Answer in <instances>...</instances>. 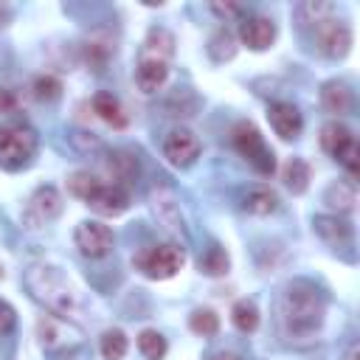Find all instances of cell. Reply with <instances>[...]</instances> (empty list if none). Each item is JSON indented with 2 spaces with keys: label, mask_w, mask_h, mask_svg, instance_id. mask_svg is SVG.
I'll list each match as a JSON object with an SVG mask.
<instances>
[{
  "label": "cell",
  "mask_w": 360,
  "mask_h": 360,
  "mask_svg": "<svg viewBox=\"0 0 360 360\" xmlns=\"http://www.w3.org/2000/svg\"><path fill=\"white\" fill-rule=\"evenodd\" d=\"M326 304L312 281H292L281 295V326L290 338H312L323 326Z\"/></svg>",
  "instance_id": "obj_1"
},
{
  "label": "cell",
  "mask_w": 360,
  "mask_h": 360,
  "mask_svg": "<svg viewBox=\"0 0 360 360\" xmlns=\"http://www.w3.org/2000/svg\"><path fill=\"white\" fill-rule=\"evenodd\" d=\"M172 56H174V37L160 25L149 28L135 62V82L143 93H155L163 87V82L169 79Z\"/></svg>",
  "instance_id": "obj_2"
},
{
  "label": "cell",
  "mask_w": 360,
  "mask_h": 360,
  "mask_svg": "<svg viewBox=\"0 0 360 360\" xmlns=\"http://www.w3.org/2000/svg\"><path fill=\"white\" fill-rule=\"evenodd\" d=\"M25 287L28 292L51 312V315H62V318H73L79 312V292L76 287L56 270L48 264H34L25 273Z\"/></svg>",
  "instance_id": "obj_3"
},
{
  "label": "cell",
  "mask_w": 360,
  "mask_h": 360,
  "mask_svg": "<svg viewBox=\"0 0 360 360\" xmlns=\"http://www.w3.org/2000/svg\"><path fill=\"white\" fill-rule=\"evenodd\" d=\"M34 155H37V135L31 127L22 124L0 127V169L20 172L34 160Z\"/></svg>",
  "instance_id": "obj_4"
},
{
  "label": "cell",
  "mask_w": 360,
  "mask_h": 360,
  "mask_svg": "<svg viewBox=\"0 0 360 360\" xmlns=\"http://www.w3.org/2000/svg\"><path fill=\"white\" fill-rule=\"evenodd\" d=\"M231 143H233V149H236L259 174L270 177V174L276 172V155H273V149L264 143V138H262V132L256 129V124H250V121L233 124V129H231Z\"/></svg>",
  "instance_id": "obj_5"
},
{
  "label": "cell",
  "mask_w": 360,
  "mask_h": 360,
  "mask_svg": "<svg viewBox=\"0 0 360 360\" xmlns=\"http://www.w3.org/2000/svg\"><path fill=\"white\" fill-rule=\"evenodd\" d=\"M183 264H186V256H183V248L177 245H149L135 256V267L155 281H166L177 276Z\"/></svg>",
  "instance_id": "obj_6"
},
{
  "label": "cell",
  "mask_w": 360,
  "mask_h": 360,
  "mask_svg": "<svg viewBox=\"0 0 360 360\" xmlns=\"http://www.w3.org/2000/svg\"><path fill=\"white\" fill-rule=\"evenodd\" d=\"M73 242H76V248H79L82 256H87V259H101V256H107V253L112 250L115 236H112V228H110V225H104V222H98V219H84V222L76 225Z\"/></svg>",
  "instance_id": "obj_7"
},
{
  "label": "cell",
  "mask_w": 360,
  "mask_h": 360,
  "mask_svg": "<svg viewBox=\"0 0 360 360\" xmlns=\"http://www.w3.org/2000/svg\"><path fill=\"white\" fill-rule=\"evenodd\" d=\"M315 42L323 56L343 59L352 51V28L335 17H326V20L315 22Z\"/></svg>",
  "instance_id": "obj_8"
},
{
  "label": "cell",
  "mask_w": 360,
  "mask_h": 360,
  "mask_svg": "<svg viewBox=\"0 0 360 360\" xmlns=\"http://www.w3.org/2000/svg\"><path fill=\"white\" fill-rule=\"evenodd\" d=\"M200 138L191 132V129H186V127H177V129H172L169 135H166V141H163V158L172 163V166H177V169H186V166H191L197 158H200Z\"/></svg>",
  "instance_id": "obj_9"
},
{
  "label": "cell",
  "mask_w": 360,
  "mask_h": 360,
  "mask_svg": "<svg viewBox=\"0 0 360 360\" xmlns=\"http://www.w3.org/2000/svg\"><path fill=\"white\" fill-rule=\"evenodd\" d=\"M62 211V197L53 186H39L31 197H28V205H25V222L31 228H39L51 219H56Z\"/></svg>",
  "instance_id": "obj_10"
},
{
  "label": "cell",
  "mask_w": 360,
  "mask_h": 360,
  "mask_svg": "<svg viewBox=\"0 0 360 360\" xmlns=\"http://www.w3.org/2000/svg\"><path fill=\"white\" fill-rule=\"evenodd\" d=\"M276 37H278V28L264 14H250V17H245L239 22V39L250 51H267L276 42Z\"/></svg>",
  "instance_id": "obj_11"
},
{
  "label": "cell",
  "mask_w": 360,
  "mask_h": 360,
  "mask_svg": "<svg viewBox=\"0 0 360 360\" xmlns=\"http://www.w3.org/2000/svg\"><path fill=\"white\" fill-rule=\"evenodd\" d=\"M84 202L101 217H118L129 208V191L121 188L118 183H98V188Z\"/></svg>",
  "instance_id": "obj_12"
},
{
  "label": "cell",
  "mask_w": 360,
  "mask_h": 360,
  "mask_svg": "<svg viewBox=\"0 0 360 360\" xmlns=\"http://www.w3.org/2000/svg\"><path fill=\"white\" fill-rule=\"evenodd\" d=\"M267 121H270L273 132H276L281 141H295V138L301 135V127H304L298 107L290 104V101H273V104L267 107Z\"/></svg>",
  "instance_id": "obj_13"
},
{
  "label": "cell",
  "mask_w": 360,
  "mask_h": 360,
  "mask_svg": "<svg viewBox=\"0 0 360 360\" xmlns=\"http://www.w3.org/2000/svg\"><path fill=\"white\" fill-rule=\"evenodd\" d=\"M312 228H315V233H318L326 245H332V248H343V245L352 242V225H349L346 219H340V217L318 214V217L312 219Z\"/></svg>",
  "instance_id": "obj_14"
},
{
  "label": "cell",
  "mask_w": 360,
  "mask_h": 360,
  "mask_svg": "<svg viewBox=\"0 0 360 360\" xmlns=\"http://www.w3.org/2000/svg\"><path fill=\"white\" fill-rule=\"evenodd\" d=\"M352 141H354L352 129H349L346 124H340V121H329V124L321 127V146H323V152L332 155L335 160L343 155V149H346Z\"/></svg>",
  "instance_id": "obj_15"
},
{
  "label": "cell",
  "mask_w": 360,
  "mask_h": 360,
  "mask_svg": "<svg viewBox=\"0 0 360 360\" xmlns=\"http://www.w3.org/2000/svg\"><path fill=\"white\" fill-rule=\"evenodd\" d=\"M321 104H323L326 112H338V115L349 112L352 110V90H349V84L340 82V79L326 82L321 87Z\"/></svg>",
  "instance_id": "obj_16"
},
{
  "label": "cell",
  "mask_w": 360,
  "mask_h": 360,
  "mask_svg": "<svg viewBox=\"0 0 360 360\" xmlns=\"http://www.w3.org/2000/svg\"><path fill=\"white\" fill-rule=\"evenodd\" d=\"M93 110L98 112V118L104 121V124H110V127H115V129H121V127H127V112H124V104L112 96V93H96L93 96Z\"/></svg>",
  "instance_id": "obj_17"
},
{
  "label": "cell",
  "mask_w": 360,
  "mask_h": 360,
  "mask_svg": "<svg viewBox=\"0 0 360 360\" xmlns=\"http://www.w3.org/2000/svg\"><path fill=\"white\" fill-rule=\"evenodd\" d=\"M323 200L338 214H349L354 208V202H357V186H354V180H338V183H332L326 188Z\"/></svg>",
  "instance_id": "obj_18"
},
{
  "label": "cell",
  "mask_w": 360,
  "mask_h": 360,
  "mask_svg": "<svg viewBox=\"0 0 360 360\" xmlns=\"http://www.w3.org/2000/svg\"><path fill=\"white\" fill-rule=\"evenodd\" d=\"M242 205H245L248 214L267 217V214H273V211L278 208V194H276L273 188H267V186H256V188H250V191L245 194Z\"/></svg>",
  "instance_id": "obj_19"
},
{
  "label": "cell",
  "mask_w": 360,
  "mask_h": 360,
  "mask_svg": "<svg viewBox=\"0 0 360 360\" xmlns=\"http://www.w3.org/2000/svg\"><path fill=\"white\" fill-rule=\"evenodd\" d=\"M281 180L292 194H304L309 186V163L301 158H290L281 169Z\"/></svg>",
  "instance_id": "obj_20"
},
{
  "label": "cell",
  "mask_w": 360,
  "mask_h": 360,
  "mask_svg": "<svg viewBox=\"0 0 360 360\" xmlns=\"http://www.w3.org/2000/svg\"><path fill=\"white\" fill-rule=\"evenodd\" d=\"M231 321H233V326L239 332H256V326H259V307H256V301L239 298L231 307Z\"/></svg>",
  "instance_id": "obj_21"
},
{
  "label": "cell",
  "mask_w": 360,
  "mask_h": 360,
  "mask_svg": "<svg viewBox=\"0 0 360 360\" xmlns=\"http://www.w3.org/2000/svg\"><path fill=\"white\" fill-rule=\"evenodd\" d=\"M233 53H236V37L228 28L214 31V37L208 39V56L214 62H228V59H233Z\"/></svg>",
  "instance_id": "obj_22"
},
{
  "label": "cell",
  "mask_w": 360,
  "mask_h": 360,
  "mask_svg": "<svg viewBox=\"0 0 360 360\" xmlns=\"http://www.w3.org/2000/svg\"><path fill=\"white\" fill-rule=\"evenodd\" d=\"M138 352L146 357V360H163L166 352H169V343L166 338L158 332V329H143L138 335Z\"/></svg>",
  "instance_id": "obj_23"
},
{
  "label": "cell",
  "mask_w": 360,
  "mask_h": 360,
  "mask_svg": "<svg viewBox=\"0 0 360 360\" xmlns=\"http://www.w3.org/2000/svg\"><path fill=\"white\" fill-rule=\"evenodd\" d=\"M188 326L200 338H214L219 332V315L214 309H194L188 315Z\"/></svg>",
  "instance_id": "obj_24"
},
{
  "label": "cell",
  "mask_w": 360,
  "mask_h": 360,
  "mask_svg": "<svg viewBox=\"0 0 360 360\" xmlns=\"http://www.w3.org/2000/svg\"><path fill=\"white\" fill-rule=\"evenodd\" d=\"M127 335L121 332V329H107L104 335H101V343H98V349H101V357L104 360H121L124 354H127Z\"/></svg>",
  "instance_id": "obj_25"
},
{
  "label": "cell",
  "mask_w": 360,
  "mask_h": 360,
  "mask_svg": "<svg viewBox=\"0 0 360 360\" xmlns=\"http://www.w3.org/2000/svg\"><path fill=\"white\" fill-rule=\"evenodd\" d=\"M110 169H112V174H115L121 188H124V183H132L138 177V160L129 152H115L112 160H110Z\"/></svg>",
  "instance_id": "obj_26"
},
{
  "label": "cell",
  "mask_w": 360,
  "mask_h": 360,
  "mask_svg": "<svg viewBox=\"0 0 360 360\" xmlns=\"http://www.w3.org/2000/svg\"><path fill=\"white\" fill-rule=\"evenodd\" d=\"M228 253L219 248V245H211L208 248V253L200 259V267L208 273V276H222V273H228Z\"/></svg>",
  "instance_id": "obj_27"
},
{
  "label": "cell",
  "mask_w": 360,
  "mask_h": 360,
  "mask_svg": "<svg viewBox=\"0 0 360 360\" xmlns=\"http://www.w3.org/2000/svg\"><path fill=\"white\" fill-rule=\"evenodd\" d=\"M96 188H98V180H96L90 172H76V174H70V180H68V191H70L73 197H79V200H87Z\"/></svg>",
  "instance_id": "obj_28"
},
{
  "label": "cell",
  "mask_w": 360,
  "mask_h": 360,
  "mask_svg": "<svg viewBox=\"0 0 360 360\" xmlns=\"http://www.w3.org/2000/svg\"><path fill=\"white\" fill-rule=\"evenodd\" d=\"M34 96L39 101H56L62 96V82L56 76H37L34 79Z\"/></svg>",
  "instance_id": "obj_29"
},
{
  "label": "cell",
  "mask_w": 360,
  "mask_h": 360,
  "mask_svg": "<svg viewBox=\"0 0 360 360\" xmlns=\"http://www.w3.org/2000/svg\"><path fill=\"white\" fill-rule=\"evenodd\" d=\"M338 160H340V166L349 172V177L354 180V177H357V169H360V149H357V141H352V143L343 149V155H340Z\"/></svg>",
  "instance_id": "obj_30"
},
{
  "label": "cell",
  "mask_w": 360,
  "mask_h": 360,
  "mask_svg": "<svg viewBox=\"0 0 360 360\" xmlns=\"http://www.w3.org/2000/svg\"><path fill=\"white\" fill-rule=\"evenodd\" d=\"M14 323H17V312H14V307H11L8 301L0 298V335H8V332L14 329Z\"/></svg>",
  "instance_id": "obj_31"
},
{
  "label": "cell",
  "mask_w": 360,
  "mask_h": 360,
  "mask_svg": "<svg viewBox=\"0 0 360 360\" xmlns=\"http://www.w3.org/2000/svg\"><path fill=\"white\" fill-rule=\"evenodd\" d=\"M211 11L217 14V17H225V20H231V17H242V6L239 3H211Z\"/></svg>",
  "instance_id": "obj_32"
},
{
  "label": "cell",
  "mask_w": 360,
  "mask_h": 360,
  "mask_svg": "<svg viewBox=\"0 0 360 360\" xmlns=\"http://www.w3.org/2000/svg\"><path fill=\"white\" fill-rule=\"evenodd\" d=\"M17 110V96L6 87H0V112H14Z\"/></svg>",
  "instance_id": "obj_33"
},
{
  "label": "cell",
  "mask_w": 360,
  "mask_h": 360,
  "mask_svg": "<svg viewBox=\"0 0 360 360\" xmlns=\"http://www.w3.org/2000/svg\"><path fill=\"white\" fill-rule=\"evenodd\" d=\"M8 20H11V8L8 6H0V28H6Z\"/></svg>",
  "instance_id": "obj_34"
},
{
  "label": "cell",
  "mask_w": 360,
  "mask_h": 360,
  "mask_svg": "<svg viewBox=\"0 0 360 360\" xmlns=\"http://www.w3.org/2000/svg\"><path fill=\"white\" fill-rule=\"evenodd\" d=\"M211 360H239V357H236L233 352H219V354H214Z\"/></svg>",
  "instance_id": "obj_35"
},
{
  "label": "cell",
  "mask_w": 360,
  "mask_h": 360,
  "mask_svg": "<svg viewBox=\"0 0 360 360\" xmlns=\"http://www.w3.org/2000/svg\"><path fill=\"white\" fill-rule=\"evenodd\" d=\"M343 360H357V343H352L349 346V352H346V357Z\"/></svg>",
  "instance_id": "obj_36"
},
{
  "label": "cell",
  "mask_w": 360,
  "mask_h": 360,
  "mask_svg": "<svg viewBox=\"0 0 360 360\" xmlns=\"http://www.w3.org/2000/svg\"><path fill=\"white\" fill-rule=\"evenodd\" d=\"M3 276H6V273H3V264H0V278H3Z\"/></svg>",
  "instance_id": "obj_37"
}]
</instances>
